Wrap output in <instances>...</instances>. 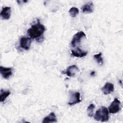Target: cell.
Listing matches in <instances>:
<instances>
[{
    "mask_svg": "<svg viewBox=\"0 0 123 123\" xmlns=\"http://www.w3.org/2000/svg\"><path fill=\"white\" fill-rule=\"evenodd\" d=\"M37 23L31 25V27L27 30V34L29 37L33 39H35L38 42L43 41L44 37L43 34L46 30L44 25H42L39 20H37Z\"/></svg>",
    "mask_w": 123,
    "mask_h": 123,
    "instance_id": "cell-1",
    "label": "cell"
},
{
    "mask_svg": "<svg viewBox=\"0 0 123 123\" xmlns=\"http://www.w3.org/2000/svg\"><path fill=\"white\" fill-rule=\"evenodd\" d=\"M109 111L105 106H101L95 112L94 118L98 121L107 122L109 120Z\"/></svg>",
    "mask_w": 123,
    "mask_h": 123,
    "instance_id": "cell-2",
    "label": "cell"
},
{
    "mask_svg": "<svg viewBox=\"0 0 123 123\" xmlns=\"http://www.w3.org/2000/svg\"><path fill=\"white\" fill-rule=\"evenodd\" d=\"M84 37H86V34L83 31H80L76 33L73 37L71 41V45L74 48L81 43V40Z\"/></svg>",
    "mask_w": 123,
    "mask_h": 123,
    "instance_id": "cell-3",
    "label": "cell"
},
{
    "mask_svg": "<svg viewBox=\"0 0 123 123\" xmlns=\"http://www.w3.org/2000/svg\"><path fill=\"white\" fill-rule=\"evenodd\" d=\"M121 109V101L118 98H114L109 107V112L111 113H116Z\"/></svg>",
    "mask_w": 123,
    "mask_h": 123,
    "instance_id": "cell-4",
    "label": "cell"
},
{
    "mask_svg": "<svg viewBox=\"0 0 123 123\" xmlns=\"http://www.w3.org/2000/svg\"><path fill=\"white\" fill-rule=\"evenodd\" d=\"M80 94L79 92H70V98L68 104L69 105H74L81 102Z\"/></svg>",
    "mask_w": 123,
    "mask_h": 123,
    "instance_id": "cell-5",
    "label": "cell"
},
{
    "mask_svg": "<svg viewBox=\"0 0 123 123\" xmlns=\"http://www.w3.org/2000/svg\"><path fill=\"white\" fill-rule=\"evenodd\" d=\"M31 44V40L30 37H22L20 41V46L21 48L25 50H28Z\"/></svg>",
    "mask_w": 123,
    "mask_h": 123,
    "instance_id": "cell-6",
    "label": "cell"
},
{
    "mask_svg": "<svg viewBox=\"0 0 123 123\" xmlns=\"http://www.w3.org/2000/svg\"><path fill=\"white\" fill-rule=\"evenodd\" d=\"M79 71V68L76 65H72L71 66H69L66 71L64 72L62 71V73L63 74H66L68 76L73 77L75 76L76 74Z\"/></svg>",
    "mask_w": 123,
    "mask_h": 123,
    "instance_id": "cell-7",
    "label": "cell"
},
{
    "mask_svg": "<svg viewBox=\"0 0 123 123\" xmlns=\"http://www.w3.org/2000/svg\"><path fill=\"white\" fill-rule=\"evenodd\" d=\"M0 73L4 78L8 79L12 74V69L1 66L0 67Z\"/></svg>",
    "mask_w": 123,
    "mask_h": 123,
    "instance_id": "cell-8",
    "label": "cell"
},
{
    "mask_svg": "<svg viewBox=\"0 0 123 123\" xmlns=\"http://www.w3.org/2000/svg\"><path fill=\"white\" fill-rule=\"evenodd\" d=\"M11 14V9L10 7L6 6L3 7L0 13L1 17L4 20H8L10 19Z\"/></svg>",
    "mask_w": 123,
    "mask_h": 123,
    "instance_id": "cell-9",
    "label": "cell"
},
{
    "mask_svg": "<svg viewBox=\"0 0 123 123\" xmlns=\"http://www.w3.org/2000/svg\"><path fill=\"white\" fill-rule=\"evenodd\" d=\"M114 85L113 84L107 82L101 88V90L105 95H108L111 94L114 91Z\"/></svg>",
    "mask_w": 123,
    "mask_h": 123,
    "instance_id": "cell-10",
    "label": "cell"
},
{
    "mask_svg": "<svg viewBox=\"0 0 123 123\" xmlns=\"http://www.w3.org/2000/svg\"><path fill=\"white\" fill-rule=\"evenodd\" d=\"M94 5L93 2L90 1L86 4L84 5L82 8L81 10L83 12L86 13H90L93 12Z\"/></svg>",
    "mask_w": 123,
    "mask_h": 123,
    "instance_id": "cell-11",
    "label": "cell"
},
{
    "mask_svg": "<svg viewBox=\"0 0 123 123\" xmlns=\"http://www.w3.org/2000/svg\"><path fill=\"white\" fill-rule=\"evenodd\" d=\"M72 55L79 58H82L86 55L87 54V52L84 51L82 50V49L79 48H77L75 49L71 50Z\"/></svg>",
    "mask_w": 123,
    "mask_h": 123,
    "instance_id": "cell-12",
    "label": "cell"
},
{
    "mask_svg": "<svg viewBox=\"0 0 123 123\" xmlns=\"http://www.w3.org/2000/svg\"><path fill=\"white\" fill-rule=\"evenodd\" d=\"M57 119L55 115V114L53 112H51L49 114V115L45 117L42 121L43 123H56Z\"/></svg>",
    "mask_w": 123,
    "mask_h": 123,
    "instance_id": "cell-13",
    "label": "cell"
},
{
    "mask_svg": "<svg viewBox=\"0 0 123 123\" xmlns=\"http://www.w3.org/2000/svg\"><path fill=\"white\" fill-rule=\"evenodd\" d=\"M11 94V92L9 90L4 91L3 89L0 90V102H4L6 98Z\"/></svg>",
    "mask_w": 123,
    "mask_h": 123,
    "instance_id": "cell-14",
    "label": "cell"
},
{
    "mask_svg": "<svg viewBox=\"0 0 123 123\" xmlns=\"http://www.w3.org/2000/svg\"><path fill=\"white\" fill-rule=\"evenodd\" d=\"M94 58L96 60L97 62L99 64V65H102L103 64V60L102 58V53H99L98 54H96L94 55L93 56Z\"/></svg>",
    "mask_w": 123,
    "mask_h": 123,
    "instance_id": "cell-15",
    "label": "cell"
},
{
    "mask_svg": "<svg viewBox=\"0 0 123 123\" xmlns=\"http://www.w3.org/2000/svg\"><path fill=\"white\" fill-rule=\"evenodd\" d=\"M69 12L71 16L73 17H75L79 13V10L76 7H73L69 10Z\"/></svg>",
    "mask_w": 123,
    "mask_h": 123,
    "instance_id": "cell-16",
    "label": "cell"
},
{
    "mask_svg": "<svg viewBox=\"0 0 123 123\" xmlns=\"http://www.w3.org/2000/svg\"><path fill=\"white\" fill-rule=\"evenodd\" d=\"M95 105L93 104H91L89 105L87 109V115L89 117H92L93 115V111L95 109Z\"/></svg>",
    "mask_w": 123,
    "mask_h": 123,
    "instance_id": "cell-17",
    "label": "cell"
},
{
    "mask_svg": "<svg viewBox=\"0 0 123 123\" xmlns=\"http://www.w3.org/2000/svg\"><path fill=\"white\" fill-rule=\"evenodd\" d=\"M95 71H92L90 74V75L92 76H94L95 75Z\"/></svg>",
    "mask_w": 123,
    "mask_h": 123,
    "instance_id": "cell-18",
    "label": "cell"
},
{
    "mask_svg": "<svg viewBox=\"0 0 123 123\" xmlns=\"http://www.w3.org/2000/svg\"><path fill=\"white\" fill-rule=\"evenodd\" d=\"M119 82H120V84H121V85H122V81H121V80H119Z\"/></svg>",
    "mask_w": 123,
    "mask_h": 123,
    "instance_id": "cell-19",
    "label": "cell"
}]
</instances>
